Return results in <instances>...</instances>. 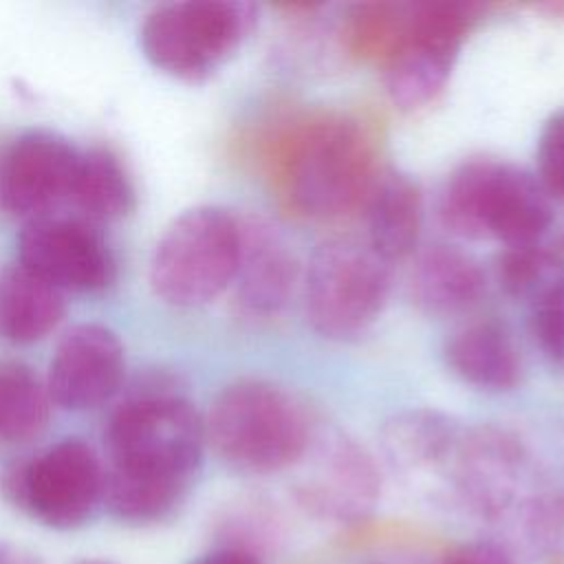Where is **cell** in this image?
I'll return each instance as SVG.
<instances>
[{
  "label": "cell",
  "mask_w": 564,
  "mask_h": 564,
  "mask_svg": "<svg viewBox=\"0 0 564 564\" xmlns=\"http://www.w3.org/2000/svg\"><path fill=\"white\" fill-rule=\"evenodd\" d=\"M104 502L126 522H156L187 498L203 463V414L178 375L137 377L106 427Z\"/></svg>",
  "instance_id": "cell-1"
},
{
  "label": "cell",
  "mask_w": 564,
  "mask_h": 564,
  "mask_svg": "<svg viewBox=\"0 0 564 564\" xmlns=\"http://www.w3.org/2000/svg\"><path fill=\"white\" fill-rule=\"evenodd\" d=\"M203 425L214 454L231 469L253 476L295 467L317 427L291 390L260 377L227 383Z\"/></svg>",
  "instance_id": "cell-2"
},
{
  "label": "cell",
  "mask_w": 564,
  "mask_h": 564,
  "mask_svg": "<svg viewBox=\"0 0 564 564\" xmlns=\"http://www.w3.org/2000/svg\"><path fill=\"white\" fill-rule=\"evenodd\" d=\"M278 170L289 203L311 218L364 205L381 172L372 134L348 117L308 119L282 134Z\"/></svg>",
  "instance_id": "cell-3"
},
{
  "label": "cell",
  "mask_w": 564,
  "mask_h": 564,
  "mask_svg": "<svg viewBox=\"0 0 564 564\" xmlns=\"http://www.w3.org/2000/svg\"><path fill=\"white\" fill-rule=\"evenodd\" d=\"M392 286V264L366 238L322 240L302 273L308 326L326 339L361 337L383 313Z\"/></svg>",
  "instance_id": "cell-4"
},
{
  "label": "cell",
  "mask_w": 564,
  "mask_h": 564,
  "mask_svg": "<svg viewBox=\"0 0 564 564\" xmlns=\"http://www.w3.org/2000/svg\"><path fill=\"white\" fill-rule=\"evenodd\" d=\"M240 256V218L218 205L178 214L150 258V286L174 308H198L231 286Z\"/></svg>",
  "instance_id": "cell-5"
},
{
  "label": "cell",
  "mask_w": 564,
  "mask_h": 564,
  "mask_svg": "<svg viewBox=\"0 0 564 564\" xmlns=\"http://www.w3.org/2000/svg\"><path fill=\"white\" fill-rule=\"evenodd\" d=\"M258 24V7L242 0H185L154 7L141 22L139 46L161 73L205 82L225 66Z\"/></svg>",
  "instance_id": "cell-6"
},
{
  "label": "cell",
  "mask_w": 564,
  "mask_h": 564,
  "mask_svg": "<svg viewBox=\"0 0 564 564\" xmlns=\"http://www.w3.org/2000/svg\"><path fill=\"white\" fill-rule=\"evenodd\" d=\"M478 9L456 0L405 2L401 37L383 59L386 95L399 110H421L445 90Z\"/></svg>",
  "instance_id": "cell-7"
},
{
  "label": "cell",
  "mask_w": 564,
  "mask_h": 564,
  "mask_svg": "<svg viewBox=\"0 0 564 564\" xmlns=\"http://www.w3.org/2000/svg\"><path fill=\"white\" fill-rule=\"evenodd\" d=\"M438 478L447 498L485 522L507 520L535 487L524 441L496 423L463 425Z\"/></svg>",
  "instance_id": "cell-8"
},
{
  "label": "cell",
  "mask_w": 564,
  "mask_h": 564,
  "mask_svg": "<svg viewBox=\"0 0 564 564\" xmlns=\"http://www.w3.org/2000/svg\"><path fill=\"white\" fill-rule=\"evenodd\" d=\"M106 465L82 438H62L11 465L4 496L51 529L82 527L104 502Z\"/></svg>",
  "instance_id": "cell-9"
},
{
  "label": "cell",
  "mask_w": 564,
  "mask_h": 564,
  "mask_svg": "<svg viewBox=\"0 0 564 564\" xmlns=\"http://www.w3.org/2000/svg\"><path fill=\"white\" fill-rule=\"evenodd\" d=\"M295 502L313 518L352 524L372 513L381 496V474L372 454L337 427H315L297 460Z\"/></svg>",
  "instance_id": "cell-10"
},
{
  "label": "cell",
  "mask_w": 564,
  "mask_h": 564,
  "mask_svg": "<svg viewBox=\"0 0 564 564\" xmlns=\"http://www.w3.org/2000/svg\"><path fill=\"white\" fill-rule=\"evenodd\" d=\"M18 262L64 291L95 293L117 278V258L95 223L48 214L26 220L18 236Z\"/></svg>",
  "instance_id": "cell-11"
},
{
  "label": "cell",
  "mask_w": 564,
  "mask_h": 564,
  "mask_svg": "<svg viewBox=\"0 0 564 564\" xmlns=\"http://www.w3.org/2000/svg\"><path fill=\"white\" fill-rule=\"evenodd\" d=\"M79 150L53 130H26L0 154V205L33 220L70 203Z\"/></svg>",
  "instance_id": "cell-12"
},
{
  "label": "cell",
  "mask_w": 564,
  "mask_h": 564,
  "mask_svg": "<svg viewBox=\"0 0 564 564\" xmlns=\"http://www.w3.org/2000/svg\"><path fill=\"white\" fill-rule=\"evenodd\" d=\"M126 352L117 333L104 324H75L55 346L46 388L55 405L90 410L119 392Z\"/></svg>",
  "instance_id": "cell-13"
},
{
  "label": "cell",
  "mask_w": 564,
  "mask_h": 564,
  "mask_svg": "<svg viewBox=\"0 0 564 564\" xmlns=\"http://www.w3.org/2000/svg\"><path fill=\"white\" fill-rule=\"evenodd\" d=\"M300 282V264L282 234L264 218H240V256L234 291L249 317H273L291 300Z\"/></svg>",
  "instance_id": "cell-14"
},
{
  "label": "cell",
  "mask_w": 564,
  "mask_h": 564,
  "mask_svg": "<svg viewBox=\"0 0 564 564\" xmlns=\"http://www.w3.org/2000/svg\"><path fill=\"white\" fill-rule=\"evenodd\" d=\"M551 218V196L535 174L491 156L478 209L480 238H494L502 247L538 245Z\"/></svg>",
  "instance_id": "cell-15"
},
{
  "label": "cell",
  "mask_w": 564,
  "mask_h": 564,
  "mask_svg": "<svg viewBox=\"0 0 564 564\" xmlns=\"http://www.w3.org/2000/svg\"><path fill=\"white\" fill-rule=\"evenodd\" d=\"M487 286L485 271L474 256L449 242L416 249L408 273L412 304L432 317H447L478 304Z\"/></svg>",
  "instance_id": "cell-16"
},
{
  "label": "cell",
  "mask_w": 564,
  "mask_h": 564,
  "mask_svg": "<svg viewBox=\"0 0 564 564\" xmlns=\"http://www.w3.org/2000/svg\"><path fill=\"white\" fill-rule=\"evenodd\" d=\"M463 423L436 408H405L388 416L379 430V447L388 467L405 478L441 476Z\"/></svg>",
  "instance_id": "cell-17"
},
{
  "label": "cell",
  "mask_w": 564,
  "mask_h": 564,
  "mask_svg": "<svg viewBox=\"0 0 564 564\" xmlns=\"http://www.w3.org/2000/svg\"><path fill=\"white\" fill-rule=\"evenodd\" d=\"M366 240L390 264L414 256L423 227L419 181L397 167L377 174L366 200Z\"/></svg>",
  "instance_id": "cell-18"
},
{
  "label": "cell",
  "mask_w": 564,
  "mask_h": 564,
  "mask_svg": "<svg viewBox=\"0 0 564 564\" xmlns=\"http://www.w3.org/2000/svg\"><path fill=\"white\" fill-rule=\"evenodd\" d=\"M447 368L467 386L509 392L522 381V357L511 330L496 319H476L456 328L443 346Z\"/></svg>",
  "instance_id": "cell-19"
},
{
  "label": "cell",
  "mask_w": 564,
  "mask_h": 564,
  "mask_svg": "<svg viewBox=\"0 0 564 564\" xmlns=\"http://www.w3.org/2000/svg\"><path fill=\"white\" fill-rule=\"evenodd\" d=\"M64 293L22 262L0 269V337L11 344L44 339L62 322Z\"/></svg>",
  "instance_id": "cell-20"
},
{
  "label": "cell",
  "mask_w": 564,
  "mask_h": 564,
  "mask_svg": "<svg viewBox=\"0 0 564 564\" xmlns=\"http://www.w3.org/2000/svg\"><path fill=\"white\" fill-rule=\"evenodd\" d=\"M137 194L132 178L108 145H90L79 150L77 172L70 192V205L90 223L117 220L134 209Z\"/></svg>",
  "instance_id": "cell-21"
},
{
  "label": "cell",
  "mask_w": 564,
  "mask_h": 564,
  "mask_svg": "<svg viewBox=\"0 0 564 564\" xmlns=\"http://www.w3.org/2000/svg\"><path fill=\"white\" fill-rule=\"evenodd\" d=\"M46 381L26 364L0 361V443L37 436L51 416Z\"/></svg>",
  "instance_id": "cell-22"
},
{
  "label": "cell",
  "mask_w": 564,
  "mask_h": 564,
  "mask_svg": "<svg viewBox=\"0 0 564 564\" xmlns=\"http://www.w3.org/2000/svg\"><path fill=\"white\" fill-rule=\"evenodd\" d=\"M494 271L500 289L527 308L564 286V258L542 242L502 247Z\"/></svg>",
  "instance_id": "cell-23"
},
{
  "label": "cell",
  "mask_w": 564,
  "mask_h": 564,
  "mask_svg": "<svg viewBox=\"0 0 564 564\" xmlns=\"http://www.w3.org/2000/svg\"><path fill=\"white\" fill-rule=\"evenodd\" d=\"M507 522L533 546H549L564 535V487L535 485L509 513Z\"/></svg>",
  "instance_id": "cell-24"
},
{
  "label": "cell",
  "mask_w": 564,
  "mask_h": 564,
  "mask_svg": "<svg viewBox=\"0 0 564 564\" xmlns=\"http://www.w3.org/2000/svg\"><path fill=\"white\" fill-rule=\"evenodd\" d=\"M535 178L551 198L564 200V108L553 112L538 137Z\"/></svg>",
  "instance_id": "cell-25"
},
{
  "label": "cell",
  "mask_w": 564,
  "mask_h": 564,
  "mask_svg": "<svg viewBox=\"0 0 564 564\" xmlns=\"http://www.w3.org/2000/svg\"><path fill=\"white\" fill-rule=\"evenodd\" d=\"M529 333L549 361L564 366V286L529 308Z\"/></svg>",
  "instance_id": "cell-26"
},
{
  "label": "cell",
  "mask_w": 564,
  "mask_h": 564,
  "mask_svg": "<svg viewBox=\"0 0 564 564\" xmlns=\"http://www.w3.org/2000/svg\"><path fill=\"white\" fill-rule=\"evenodd\" d=\"M441 564H511V560L496 542L478 540L452 549Z\"/></svg>",
  "instance_id": "cell-27"
},
{
  "label": "cell",
  "mask_w": 564,
  "mask_h": 564,
  "mask_svg": "<svg viewBox=\"0 0 564 564\" xmlns=\"http://www.w3.org/2000/svg\"><path fill=\"white\" fill-rule=\"evenodd\" d=\"M194 564H262L260 557L256 553H251L249 549H242L238 544H231V546H225V549H218V551H212L207 553L205 557H200L198 562Z\"/></svg>",
  "instance_id": "cell-28"
},
{
  "label": "cell",
  "mask_w": 564,
  "mask_h": 564,
  "mask_svg": "<svg viewBox=\"0 0 564 564\" xmlns=\"http://www.w3.org/2000/svg\"><path fill=\"white\" fill-rule=\"evenodd\" d=\"M0 564H40V562H37V557L22 553L18 549L0 546Z\"/></svg>",
  "instance_id": "cell-29"
},
{
  "label": "cell",
  "mask_w": 564,
  "mask_h": 564,
  "mask_svg": "<svg viewBox=\"0 0 564 564\" xmlns=\"http://www.w3.org/2000/svg\"><path fill=\"white\" fill-rule=\"evenodd\" d=\"M90 564H97V562H90Z\"/></svg>",
  "instance_id": "cell-30"
}]
</instances>
